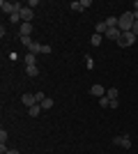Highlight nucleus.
Returning a JSON list of instances; mask_svg holds the SVG:
<instances>
[{"label":"nucleus","mask_w":138,"mask_h":154,"mask_svg":"<svg viewBox=\"0 0 138 154\" xmlns=\"http://www.w3.org/2000/svg\"><path fill=\"white\" fill-rule=\"evenodd\" d=\"M23 62H26V67H35V64H37V55H35V53H28L26 58H23Z\"/></svg>","instance_id":"obj_9"},{"label":"nucleus","mask_w":138,"mask_h":154,"mask_svg":"<svg viewBox=\"0 0 138 154\" xmlns=\"http://www.w3.org/2000/svg\"><path fill=\"white\" fill-rule=\"evenodd\" d=\"M104 23H106L108 28H118V19H115V16H108V19H106Z\"/></svg>","instance_id":"obj_17"},{"label":"nucleus","mask_w":138,"mask_h":154,"mask_svg":"<svg viewBox=\"0 0 138 154\" xmlns=\"http://www.w3.org/2000/svg\"><path fill=\"white\" fill-rule=\"evenodd\" d=\"M106 39H113V42H115V44H118V39L122 37V30H120V28H108V30H106V35H104Z\"/></svg>","instance_id":"obj_5"},{"label":"nucleus","mask_w":138,"mask_h":154,"mask_svg":"<svg viewBox=\"0 0 138 154\" xmlns=\"http://www.w3.org/2000/svg\"><path fill=\"white\" fill-rule=\"evenodd\" d=\"M21 42H23V46H28V48H30V46L35 44V42H32V37H21Z\"/></svg>","instance_id":"obj_18"},{"label":"nucleus","mask_w":138,"mask_h":154,"mask_svg":"<svg viewBox=\"0 0 138 154\" xmlns=\"http://www.w3.org/2000/svg\"><path fill=\"white\" fill-rule=\"evenodd\" d=\"M7 138H9V136H7V131L2 129V131H0V145H5V143H7Z\"/></svg>","instance_id":"obj_20"},{"label":"nucleus","mask_w":138,"mask_h":154,"mask_svg":"<svg viewBox=\"0 0 138 154\" xmlns=\"http://www.w3.org/2000/svg\"><path fill=\"white\" fill-rule=\"evenodd\" d=\"M30 32H32L30 23H21V37H30Z\"/></svg>","instance_id":"obj_11"},{"label":"nucleus","mask_w":138,"mask_h":154,"mask_svg":"<svg viewBox=\"0 0 138 154\" xmlns=\"http://www.w3.org/2000/svg\"><path fill=\"white\" fill-rule=\"evenodd\" d=\"M90 5H92V0H81V9H83V12H85Z\"/></svg>","instance_id":"obj_23"},{"label":"nucleus","mask_w":138,"mask_h":154,"mask_svg":"<svg viewBox=\"0 0 138 154\" xmlns=\"http://www.w3.org/2000/svg\"><path fill=\"white\" fill-rule=\"evenodd\" d=\"M41 53H44V55H48V53H53V46L44 44V46H41Z\"/></svg>","instance_id":"obj_21"},{"label":"nucleus","mask_w":138,"mask_h":154,"mask_svg":"<svg viewBox=\"0 0 138 154\" xmlns=\"http://www.w3.org/2000/svg\"><path fill=\"white\" fill-rule=\"evenodd\" d=\"M74 9V12H83V9H81V2H72V5H69Z\"/></svg>","instance_id":"obj_25"},{"label":"nucleus","mask_w":138,"mask_h":154,"mask_svg":"<svg viewBox=\"0 0 138 154\" xmlns=\"http://www.w3.org/2000/svg\"><path fill=\"white\" fill-rule=\"evenodd\" d=\"M113 143H115L118 147H124V149H129V147H131V138H129L127 134H122V136H115V138H113Z\"/></svg>","instance_id":"obj_4"},{"label":"nucleus","mask_w":138,"mask_h":154,"mask_svg":"<svg viewBox=\"0 0 138 154\" xmlns=\"http://www.w3.org/2000/svg\"><path fill=\"white\" fill-rule=\"evenodd\" d=\"M21 101H23V106H26V108H32L35 103H39V101H37V97H35V94H28V92L21 97Z\"/></svg>","instance_id":"obj_6"},{"label":"nucleus","mask_w":138,"mask_h":154,"mask_svg":"<svg viewBox=\"0 0 138 154\" xmlns=\"http://www.w3.org/2000/svg\"><path fill=\"white\" fill-rule=\"evenodd\" d=\"M5 154H19V149H7Z\"/></svg>","instance_id":"obj_28"},{"label":"nucleus","mask_w":138,"mask_h":154,"mask_svg":"<svg viewBox=\"0 0 138 154\" xmlns=\"http://www.w3.org/2000/svg\"><path fill=\"white\" fill-rule=\"evenodd\" d=\"M37 5H39V0H28V2H26V7H30V9L37 7Z\"/></svg>","instance_id":"obj_24"},{"label":"nucleus","mask_w":138,"mask_h":154,"mask_svg":"<svg viewBox=\"0 0 138 154\" xmlns=\"http://www.w3.org/2000/svg\"><path fill=\"white\" fill-rule=\"evenodd\" d=\"M136 35L133 32H122V37L118 39V46L120 48H127V46H131V44H136Z\"/></svg>","instance_id":"obj_3"},{"label":"nucleus","mask_w":138,"mask_h":154,"mask_svg":"<svg viewBox=\"0 0 138 154\" xmlns=\"http://www.w3.org/2000/svg\"><path fill=\"white\" fill-rule=\"evenodd\" d=\"M101 39H104V35H97V32H94V35H92V39H90V44H92V46H99V44H101Z\"/></svg>","instance_id":"obj_14"},{"label":"nucleus","mask_w":138,"mask_h":154,"mask_svg":"<svg viewBox=\"0 0 138 154\" xmlns=\"http://www.w3.org/2000/svg\"><path fill=\"white\" fill-rule=\"evenodd\" d=\"M41 110H44V108H41V103H35L32 108H28V115H30V117H37Z\"/></svg>","instance_id":"obj_10"},{"label":"nucleus","mask_w":138,"mask_h":154,"mask_svg":"<svg viewBox=\"0 0 138 154\" xmlns=\"http://www.w3.org/2000/svg\"><path fill=\"white\" fill-rule=\"evenodd\" d=\"M133 12H138V0H136V2H133Z\"/></svg>","instance_id":"obj_29"},{"label":"nucleus","mask_w":138,"mask_h":154,"mask_svg":"<svg viewBox=\"0 0 138 154\" xmlns=\"http://www.w3.org/2000/svg\"><path fill=\"white\" fill-rule=\"evenodd\" d=\"M32 16H35V9H30V7L23 5V9H21V19H23V23H30Z\"/></svg>","instance_id":"obj_8"},{"label":"nucleus","mask_w":138,"mask_h":154,"mask_svg":"<svg viewBox=\"0 0 138 154\" xmlns=\"http://www.w3.org/2000/svg\"><path fill=\"white\" fill-rule=\"evenodd\" d=\"M26 74L30 78H35V76H39V69H37V64H35V67H26Z\"/></svg>","instance_id":"obj_12"},{"label":"nucleus","mask_w":138,"mask_h":154,"mask_svg":"<svg viewBox=\"0 0 138 154\" xmlns=\"http://www.w3.org/2000/svg\"><path fill=\"white\" fill-rule=\"evenodd\" d=\"M118 94H120L118 88H108V90H106V97H108L111 101H113V99H118Z\"/></svg>","instance_id":"obj_13"},{"label":"nucleus","mask_w":138,"mask_h":154,"mask_svg":"<svg viewBox=\"0 0 138 154\" xmlns=\"http://www.w3.org/2000/svg\"><path fill=\"white\" fill-rule=\"evenodd\" d=\"M41 108H44V110H51L53 108V99H48V97L41 99Z\"/></svg>","instance_id":"obj_15"},{"label":"nucleus","mask_w":138,"mask_h":154,"mask_svg":"<svg viewBox=\"0 0 138 154\" xmlns=\"http://www.w3.org/2000/svg\"><path fill=\"white\" fill-rule=\"evenodd\" d=\"M85 67H87V69H92V67H94V60H92L90 55H85Z\"/></svg>","instance_id":"obj_22"},{"label":"nucleus","mask_w":138,"mask_h":154,"mask_svg":"<svg viewBox=\"0 0 138 154\" xmlns=\"http://www.w3.org/2000/svg\"><path fill=\"white\" fill-rule=\"evenodd\" d=\"M0 9H2V14H9V16H12V14H16V12H21V9H23V5H21V2H9V0H2V2H0Z\"/></svg>","instance_id":"obj_2"},{"label":"nucleus","mask_w":138,"mask_h":154,"mask_svg":"<svg viewBox=\"0 0 138 154\" xmlns=\"http://www.w3.org/2000/svg\"><path fill=\"white\" fill-rule=\"evenodd\" d=\"M131 32H133V35H136V37H138V21H136V23H133V28H131Z\"/></svg>","instance_id":"obj_27"},{"label":"nucleus","mask_w":138,"mask_h":154,"mask_svg":"<svg viewBox=\"0 0 138 154\" xmlns=\"http://www.w3.org/2000/svg\"><path fill=\"white\" fill-rule=\"evenodd\" d=\"M99 106H111V99H108V97H101V99H99Z\"/></svg>","instance_id":"obj_19"},{"label":"nucleus","mask_w":138,"mask_h":154,"mask_svg":"<svg viewBox=\"0 0 138 154\" xmlns=\"http://www.w3.org/2000/svg\"><path fill=\"white\" fill-rule=\"evenodd\" d=\"M133 23H136V19H133V12H124V14L118 19V28H120L122 32H131Z\"/></svg>","instance_id":"obj_1"},{"label":"nucleus","mask_w":138,"mask_h":154,"mask_svg":"<svg viewBox=\"0 0 138 154\" xmlns=\"http://www.w3.org/2000/svg\"><path fill=\"white\" fill-rule=\"evenodd\" d=\"M90 94L97 97V99H101V97H106V88L97 83V85H92V88H90Z\"/></svg>","instance_id":"obj_7"},{"label":"nucleus","mask_w":138,"mask_h":154,"mask_svg":"<svg viewBox=\"0 0 138 154\" xmlns=\"http://www.w3.org/2000/svg\"><path fill=\"white\" fill-rule=\"evenodd\" d=\"M35 97H37V101H39V103H41V99H46V94H44V92H37Z\"/></svg>","instance_id":"obj_26"},{"label":"nucleus","mask_w":138,"mask_h":154,"mask_svg":"<svg viewBox=\"0 0 138 154\" xmlns=\"http://www.w3.org/2000/svg\"><path fill=\"white\" fill-rule=\"evenodd\" d=\"M41 46H44V44H37V42H35V44L30 46L28 51H30V53H35V55H39V53H41Z\"/></svg>","instance_id":"obj_16"}]
</instances>
